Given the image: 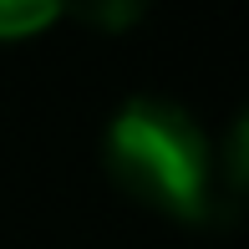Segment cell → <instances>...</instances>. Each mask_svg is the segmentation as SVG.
<instances>
[{"mask_svg":"<svg viewBox=\"0 0 249 249\" xmlns=\"http://www.w3.org/2000/svg\"><path fill=\"white\" fill-rule=\"evenodd\" d=\"M107 173L122 194L173 219H203L213 194V148L194 112L168 97H127L107 122Z\"/></svg>","mask_w":249,"mask_h":249,"instance_id":"6da1fadb","label":"cell"},{"mask_svg":"<svg viewBox=\"0 0 249 249\" xmlns=\"http://www.w3.org/2000/svg\"><path fill=\"white\" fill-rule=\"evenodd\" d=\"M61 10H66V0H0V41L41 36Z\"/></svg>","mask_w":249,"mask_h":249,"instance_id":"7a4b0ae2","label":"cell"},{"mask_svg":"<svg viewBox=\"0 0 249 249\" xmlns=\"http://www.w3.org/2000/svg\"><path fill=\"white\" fill-rule=\"evenodd\" d=\"M66 10H76V16H82L87 26H97V31H127V26L142 20L148 0H66Z\"/></svg>","mask_w":249,"mask_h":249,"instance_id":"3957f363","label":"cell"}]
</instances>
